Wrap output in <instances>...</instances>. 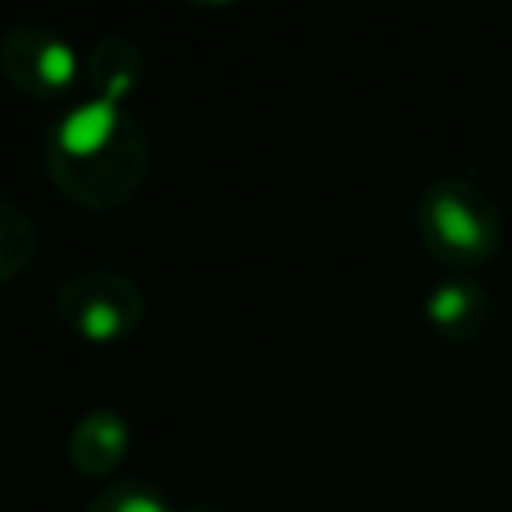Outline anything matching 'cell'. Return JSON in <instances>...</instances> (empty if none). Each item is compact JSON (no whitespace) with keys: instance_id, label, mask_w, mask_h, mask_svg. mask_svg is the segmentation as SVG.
<instances>
[{"instance_id":"cell-1","label":"cell","mask_w":512,"mask_h":512,"mask_svg":"<svg viewBox=\"0 0 512 512\" xmlns=\"http://www.w3.org/2000/svg\"><path fill=\"white\" fill-rule=\"evenodd\" d=\"M44 168L64 200L104 212L136 196L148 172V136L128 104L84 96L52 124Z\"/></svg>"},{"instance_id":"cell-2","label":"cell","mask_w":512,"mask_h":512,"mask_svg":"<svg viewBox=\"0 0 512 512\" xmlns=\"http://www.w3.org/2000/svg\"><path fill=\"white\" fill-rule=\"evenodd\" d=\"M416 232L436 260L452 268H476L500 248V204L484 184L468 176H444L420 192Z\"/></svg>"},{"instance_id":"cell-3","label":"cell","mask_w":512,"mask_h":512,"mask_svg":"<svg viewBox=\"0 0 512 512\" xmlns=\"http://www.w3.org/2000/svg\"><path fill=\"white\" fill-rule=\"evenodd\" d=\"M52 308H56V320L88 344H116L132 336L144 320V296L136 280L108 268H92L64 280L56 288Z\"/></svg>"},{"instance_id":"cell-4","label":"cell","mask_w":512,"mask_h":512,"mask_svg":"<svg viewBox=\"0 0 512 512\" xmlns=\"http://www.w3.org/2000/svg\"><path fill=\"white\" fill-rule=\"evenodd\" d=\"M80 56L76 48L48 24H12L0 32V76L32 96V100H60L80 80Z\"/></svg>"},{"instance_id":"cell-5","label":"cell","mask_w":512,"mask_h":512,"mask_svg":"<svg viewBox=\"0 0 512 512\" xmlns=\"http://www.w3.org/2000/svg\"><path fill=\"white\" fill-rule=\"evenodd\" d=\"M132 428L116 408H88L68 436V460L80 476L88 480H104L128 452Z\"/></svg>"},{"instance_id":"cell-6","label":"cell","mask_w":512,"mask_h":512,"mask_svg":"<svg viewBox=\"0 0 512 512\" xmlns=\"http://www.w3.org/2000/svg\"><path fill=\"white\" fill-rule=\"evenodd\" d=\"M488 312L492 300L472 276H448L424 296V320L444 340H476L488 328Z\"/></svg>"},{"instance_id":"cell-7","label":"cell","mask_w":512,"mask_h":512,"mask_svg":"<svg viewBox=\"0 0 512 512\" xmlns=\"http://www.w3.org/2000/svg\"><path fill=\"white\" fill-rule=\"evenodd\" d=\"M140 72H144L140 48L124 36H104L88 56V84H92L88 96H108L128 104L132 88L140 84Z\"/></svg>"},{"instance_id":"cell-8","label":"cell","mask_w":512,"mask_h":512,"mask_svg":"<svg viewBox=\"0 0 512 512\" xmlns=\"http://www.w3.org/2000/svg\"><path fill=\"white\" fill-rule=\"evenodd\" d=\"M36 244H40L36 240V220L20 204L0 196V284L20 276L32 264Z\"/></svg>"},{"instance_id":"cell-9","label":"cell","mask_w":512,"mask_h":512,"mask_svg":"<svg viewBox=\"0 0 512 512\" xmlns=\"http://www.w3.org/2000/svg\"><path fill=\"white\" fill-rule=\"evenodd\" d=\"M84 512H176L148 480H112L104 484Z\"/></svg>"},{"instance_id":"cell-10","label":"cell","mask_w":512,"mask_h":512,"mask_svg":"<svg viewBox=\"0 0 512 512\" xmlns=\"http://www.w3.org/2000/svg\"><path fill=\"white\" fill-rule=\"evenodd\" d=\"M188 512H224V508H216V504H196V508H188Z\"/></svg>"}]
</instances>
